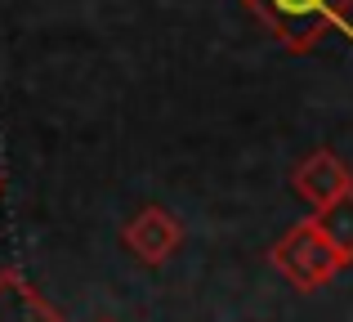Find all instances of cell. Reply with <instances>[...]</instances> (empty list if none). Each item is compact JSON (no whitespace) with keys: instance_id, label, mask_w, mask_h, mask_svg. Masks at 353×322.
<instances>
[{"instance_id":"4","label":"cell","mask_w":353,"mask_h":322,"mask_svg":"<svg viewBox=\"0 0 353 322\" xmlns=\"http://www.w3.org/2000/svg\"><path fill=\"white\" fill-rule=\"evenodd\" d=\"M291 188L309 201L313 210H327L331 201H340L345 192H353V170L345 157H336L331 148H313L309 157L291 170Z\"/></svg>"},{"instance_id":"2","label":"cell","mask_w":353,"mask_h":322,"mask_svg":"<svg viewBox=\"0 0 353 322\" xmlns=\"http://www.w3.org/2000/svg\"><path fill=\"white\" fill-rule=\"evenodd\" d=\"M268 260H273V269L282 273L291 287H300V291H322L340 269H345L340 251L327 242V233L313 224V215L286 228V233L273 242Z\"/></svg>"},{"instance_id":"7","label":"cell","mask_w":353,"mask_h":322,"mask_svg":"<svg viewBox=\"0 0 353 322\" xmlns=\"http://www.w3.org/2000/svg\"><path fill=\"white\" fill-rule=\"evenodd\" d=\"M0 188H5V179H0Z\"/></svg>"},{"instance_id":"3","label":"cell","mask_w":353,"mask_h":322,"mask_svg":"<svg viewBox=\"0 0 353 322\" xmlns=\"http://www.w3.org/2000/svg\"><path fill=\"white\" fill-rule=\"evenodd\" d=\"M121 242H125V251L134 255L139 264L161 269V264L183 246V224L165 206H143V210H134V215L125 219Z\"/></svg>"},{"instance_id":"5","label":"cell","mask_w":353,"mask_h":322,"mask_svg":"<svg viewBox=\"0 0 353 322\" xmlns=\"http://www.w3.org/2000/svg\"><path fill=\"white\" fill-rule=\"evenodd\" d=\"M0 322H63V314L27 282L23 269H0Z\"/></svg>"},{"instance_id":"6","label":"cell","mask_w":353,"mask_h":322,"mask_svg":"<svg viewBox=\"0 0 353 322\" xmlns=\"http://www.w3.org/2000/svg\"><path fill=\"white\" fill-rule=\"evenodd\" d=\"M313 224L327 233V242L340 251L345 269L353 264V192H345L340 201H331L327 210H313Z\"/></svg>"},{"instance_id":"1","label":"cell","mask_w":353,"mask_h":322,"mask_svg":"<svg viewBox=\"0 0 353 322\" xmlns=\"http://www.w3.org/2000/svg\"><path fill=\"white\" fill-rule=\"evenodd\" d=\"M246 14L273 32V41L291 54H313L322 36L349 32L353 0H241Z\"/></svg>"}]
</instances>
